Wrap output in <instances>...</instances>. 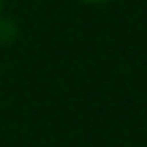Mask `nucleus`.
I'll return each mask as SVG.
<instances>
[{
	"instance_id": "f257e3e1",
	"label": "nucleus",
	"mask_w": 147,
	"mask_h": 147,
	"mask_svg": "<svg viewBox=\"0 0 147 147\" xmlns=\"http://www.w3.org/2000/svg\"><path fill=\"white\" fill-rule=\"evenodd\" d=\"M14 36H16V27L11 25V22L0 19V41H11Z\"/></svg>"
},
{
	"instance_id": "f03ea898",
	"label": "nucleus",
	"mask_w": 147,
	"mask_h": 147,
	"mask_svg": "<svg viewBox=\"0 0 147 147\" xmlns=\"http://www.w3.org/2000/svg\"><path fill=\"white\" fill-rule=\"evenodd\" d=\"M82 3H93L95 5V3H109V0H82Z\"/></svg>"
},
{
	"instance_id": "7ed1b4c3",
	"label": "nucleus",
	"mask_w": 147,
	"mask_h": 147,
	"mask_svg": "<svg viewBox=\"0 0 147 147\" xmlns=\"http://www.w3.org/2000/svg\"><path fill=\"white\" fill-rule=\"evenodd\" d=\"M0 19H3V0H0Z\"/></svg>"
}]
</instances>
